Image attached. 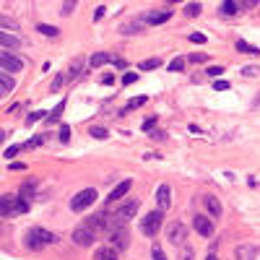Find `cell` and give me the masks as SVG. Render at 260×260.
<instances>
[{"label":"cell","mask_w":260,"mask_h":260,"mask_svg":"<svg viewBox=\"0 0 260 260\" xmlns=\"http://www.w3.org/2000/svg\"><path fill=\"white\" fill-rule=\"evenodd\" d=\"M29 211V203L24 195H3L0 198V216L3 218H13V216H21Z\"/></svg>","instance_id":"1"},{"label":"cell","mask_w":260,"mask_h":260,"mask_svg":"<svg viewBox=\"0 0 260 260\" xmlns=\"http://www.w3.org/2000/svg\"><path fill=\"white\" fill-rule=\"evenodd\" d=\"M55 242H57V234L44 232V229H39V226L29 229V232H26V239H24V245H26L29 250H42V247L55 245Z\"/></svg>","instance_id":"2"},{"label":"cell","mask_w":260,"mask_h":260,"mask_svg":"<svg viewBox=\"0 0 260 260\" xmlns=\"http://www.w3.org/2000/svg\"><path fill=\"white\" fill-rule=\"evenodd\" d=\"M117 224H123V221L117 218V214L112 216V214H107V211H99V214H94V216L86 218V226H91L94 232H107V234L112 232Z\"/></svg>","instance_id":"3"},{"label":"cell","mask_w":260,"mask_h":260,"mask_svg":"<svg viewBox=\"0 0 260 260\" xmlns=\"http://www.w3.org/2000/svg\"><path fill=\"white\" fill-rule=\"evenodd\" d=\"M162 224H164V211L159 208V211H151V214H146L141 218V232L146 237H156L159 229H162Z\"/></svg>","instance_id":"4"},{"label":"cell","mask_w":260,"mask_h":260,"mask_svg":"<svg viewBox=\"0 0 260 260\" xmlns=\"http://www.w3.org/2000/svg\"><path fill=\"white\" fill-rule=\"evenodd\" d=\"M94 201H96V190L94 187H86V190H81V193H76L73 198H71V211H86L88 206H94Z\"/></svg>","instance_id":"5"},{"label":"cell","mask_w":260,"mask_h":260,"mask_svg":"<svg viewBox=\"0 0 260 260\" xmlns=\"http://www.w3.org/2000/svg\"><path fill=\"white\" fill-rule=\"evenodd\" d=\"M94 239H96V232L91 226H78V229H73V245H78V247H91L94 245Z\"/></svg>","instance_id":"6"},{"label":"cell","mask_w":260,"mask_h":260,"mask_svg":"<svg viewBox=\"0 0 260 260\" xmlns=\"http://www.w3.org/2000/svg\"><path fill=\"white\" fill-rule=\"evenodd\" d=\"M21 68H24V60L11 55L8 49H3V55H0V71L3 73H18Z\"/></svg>","instance_id":"7"},{"label":"cell","mask_w":260,"mask_h":260,"mask_svg":"<svg viewBox=\"0 0 260 260\" xmlns=\"http://www.w3.org/2000/svg\"><path fill=\"white\" fill-rule=\"evenodd\" d=\"M167 239H169V242H172L174 247L185 245V239H187V226H185V224H179V221L169 224V226H167Z\"/></svg>","instance_id":"8"},{"label":"cell","mask_w":260,"mask_h":260,"mask_svg":"<svg viewBox=\"0 0 260 260\" xmlns=\"http://www.w3.org/2000/svg\"><path fill=\"white\" fill-rule=\"evenodd\" d=\"M109 245L117 247V250H125L130 245V234H128V229L123 224H117L112 232H109Z\"/></svg>","instance_id":"9"},{"label":"cell","mask_w":260,"mask_h":260,"mask_svg":"<svg viewBox=\"0 0 260 260\" xmlns=\"http://www.w3.org/2000/svg\"><path fill=\"white\" fill-rule=\"evenodd\" d=\"M138 208H141V203H138L135 201V198H130V201L128 203H123V206H120L117 208V218H120V221H130V218H135V214H138Z\"/></svg>","instance_id":"10"},{"label":"cell","mask_w":260,"mask_h":260,"mask_svg":"<svg viewBox=\"0 0 260 260\" xmlns=\"http://www.w3.org/2000/svg\"><path fill=\"white\" fill-rule=\"evenodd\" d=\"M193 226H195V232L201 234V237H211L214 234V221L208 216H203V214H198L193 218Z\"/></svg>","instance_id":"11"},{"label":"cell","mask_w":260,"mask_h":260,"mask_svg":"<svg viewBox=\"0 0 260 260\" xmlns=\"http://www.w3.org/2000/svg\"><path fill=\"white\" fill-rule=\"evenodd\" d=\"M156 203H159L162 211H167V208L172 206V190H169V185H159V190H156Z\"/></svg>","instance_id":"12"},{"label":"cell","mask_w":260,"mask_h":260,"mask_svg":"<svg viewBox=\"0 0 260 260\" xmlns=\"http://www.w3.org/2000/svg\"><path fill=\"white\" fill-rule=\"evenodd\" d=\"M130 187H133V182H130V179H123V182H120L112 193H109V198H107V203H115V201H120V198H125L128 193H130Z\"/></svg>","instance_id":"13"},{"label":"cell","mask_w":260,"mask_h":260,"mask_svg":"<svg viewBox=\"0 0 260 260\" xmlns=\"http://www.w3.org/2000/svg\"><path fill=\"white\" fill-rule=\"evenodd\" d=\"M234 258L237 260H255L258 258V247L255 245H237Z\"/></svg>","instance_id":"14"},{"label":"cell","mask_w":260,"mask_h":260,"mask_svg":"<svg viewBox=\"0 0 260 260\" xmlns=\"http://www.w3.org/2000/svg\"><path fill=\"white\" fill-rule=\"evenodd\" d=\"M94 260H120V250L117 247H99L94 253Z\"/></svg>","instance_id":"15"},{"label":"cell","mask_w":260,"mask_h":260,"mask_svg":"<svg viewBox=\"0 0 260 260\" xmlns=\"http://www.w3.org/2000/svg\"><path fill=\"white\" fill-rule=\"evenodd\" d=\"M112 55L109 52H96V55H91V60H88V65L91 68H102V65H107V63H112Z\"/></svg>","instance_id":"16"},{"label":"cell","mask_w":260,"mask_h":260,"mask_svg":"<svg viewBox=\"0 0 260 260\" xmlns=\"http://www.w3.org/2000/svg\"><path fill=\"white\" fill-rule=\"evenodd\" d=\"M13 88H16V81H13L11 76H8V73H3V76H0V94H3V96H8V94L13 91Z\"/></svg>","instance_id":"17"},{"label":"cell","mask_w":260,"mask_h":260,"mask_svg":"<svg viewBox=\"0 0 260 260\" xmlns=\"http://www.w3.org/2000/svg\"><path fill=\"white\" fill-rule=\"evenodd\" d=\"M0 44H3V49H8V52H11V49H16L18 44V37H13V34H8V32H3V37H0Z\"/></svg>","instance_id":"18"},{"label":"cell","mask_w":260,"mask_h":260,"mask_svg":"<svg viewBox=\"0 0 260 260\" xmlns=\"http://www.w3.org/2000/svg\"><path fill=\"white\" fill-rule=\"evenodd\" d=\"M203 201H206V208H208V214H211V216H221V203H218L214 195H206Z\"/></svg>","instance_id":"19"},{"label":"cell","mask_w":260,"mask_h":260,"mask_svg":"<svg viewBox=\"0 0 260 260\" xmlns=\"http://www.w3.org/2000/svg\"><path fill=\"white\" fill-rule=\"evenodd\" d=\"M81 71H84V60H81V57H76L73 63H71V68H68V81L78 78V76H81Z\"/></svg>","instance_id":"20"},{"label":"cell","mask_w":260,"mask_h":260,"mask_svg":"<svg viewBox=\"0 0 260 260\" xmlns=\"http://www.w3.org/2000/svg\"><path fill=\"white\" fill-rule=\"evenodd\" d=\"M237 52H245V55H260V49L258 47H253V44H247L245 39H237Z\"/></svg>","instance_id":"21"},{"label":"cell","mask_w":260,"mask_h":260,"mask_svg":"<svg viewBox=\"0 0 260 260\" xmlns=\"http://www.w3.org/2000/svg\"><path fill=\"white\" fill-rule=\"evenodd\" d=\"M169 16H172L169 11H159V13H148L146 21L148 24H164V21H169Z\"/></svg>","instance_id":"22"},{"label":"cell","mask_w":260,"mask_h":260,"mask_svg":"<svg viewBox=\"0 0 260 260\" xmlns=\"http://www.w3.org/2000/svg\"><path fill=\"white\" fill-rule=\"evenodd\" d=\"M143 104H146V96H135V99H130V102L125 104V109H120V115L130 112V109H138V107H143Z\"/></svg>","instance_id":"23"},{"label":"cell","mask_w":260,"mask_h":260,"mask_svg":"<svg viewBox=\"0 0 260 260\" xmlns=\"http://www.w3.org/2000/svg\"><path fill=\"white\" fill-rule=\"evenodd\" d=\"M37 32L42 34V37H57V34H60V29H57V26H49V24H39V26H37Z\"/></svg>","instance_id":"24"},{"label":"cell","mask_w":260,"mask_h":260,"mask_svg":"<svg viewBox=\"0 0 260 260\" xmlns=\"http://www.w3.org/2000/svg\"><path fill=\"white\" fill-rule=\"evenodd\" d=\"M239 11V3H234V0H224L221 3V13L224 16H234Z\"/></svg>","instance_id":"25"},{"label":"cell","mask_w":260,"mask_h":260,"mask_svg":"<svg viewBox=\"0 0 260 260\" xmlns=\"http://www.w3.org/2000/svg\"><path fill=\"white\" fill-rule=\"evenodd\" d=\"M63 109H65V99H63V102H60L55 109H52V112L47 115V123H57V120H60V115H63Z\"/></svg>","instance_id":"26"},{"label":"cell","mask_w":260,"mask_h":260,"mask_svg":"<svg viewBox=\"0 0 260 260\" xmlns=\"http://www.w3.org/2000/svg\"><path fill=\"white\" fill-rule=\"evenodd\" d=\"M156 68H162V60L159 57H151V60H143L141 63V71H156Z\"/></svg>","instance_id":"27"},{"label":"cell","mask_w":260,"mask_h":260,"mask_svg":"<svg viewBox=\"0 0 260 260\" xmlns=\"http://www.w3.org/2000/svg\"><path fill=\"white\" fill-rule=\"evenodd\" d=\"M76 5H78V0H63V16H71L73 11H76Z\"/></svg>","instance_id":"28"},{"label":"cell","mask_w":260,"mask_h":260,"mask_svg":"<svg viewBox=\"0 0 260 260\" xmlns=\"http://www.w3.org/2000/svg\"><path fill=\"white\" fill-rule=\"evenodd\" d=\"M88 135H91V138H96V141H104V138H107L109 133H107L104 128H99V125H96V128H91V130H88Z\"/></svg>","instance_id":"29"},{"label":"cell","mask_w":260,"mask_h":260,"mask_svg":"<svg viewBox=\"0 0 260 260\" xmlns=\"http://www.w3.org/2000/svg\"><path fill=\"white\" fill-rule=\"evenodd\" d=\"M141 29H143L141 21H135V24H125V26H123V34H138Z\"/></svg>","instance_id":"30"},{"label":"cell","mask_w":260,"mask_h":260,"mask_svg":"<svg viewBox=\"0 0 260 260\" xmlns=\"http://www.w3.org/2000/svg\"><path fill=\"white\" fill-rule=\"evenodd\" d=\"M182 68H185V60L182 57H174L172 63H169V71H172V73H179Z\"/></svg>","instance_id":"31"},{"label":"cell","mask_w":260,"mask_h":260,"mask_svg":"<svg viewBox=\"0 0 260 260\" xmlns=\"http://www.w3.org/2000/svg\"><path fill=\"white\" fill-rule=\"evenodd\" d=\"M44 115H47V112H32V115H29V117H26V125H29V128H32L34 123H39V120H47Z\"/></svg>","instance_id":"32"},{"label":"cell","mask_w":260,"mask_h":260,"mask_svg":"<svg viewBox=\"0 0 260 260\" xmlns=\"http://www.w3.org/2000/svg\"><path fill=\"white\" fill-rule=\"evenodd\" d=\"M34 187H37L34 182H24V185H21V195L26 198V201H29V198L34 195Z\"/></svg>","instance_id":"33"},{"label":"cell","mask_w":260,"mask_h":260,"mask_svg":"<svg viewBox=\"0 0 260 260\" xmlns=\"http://www.w3.org/2000/svg\"><path fill=\"white\" fill-rule=\"evenodd\" d=\"M185 13H187L190 18H193V16H198V13H201V3H187Z\"/></svg>","instance_id":"34"},{"label":"cell","mask_w":260,"mask_h":260,"mask_svg":"<svg viewBox=\"0 0 260 260\" xmlns=\"http://www.w3.org/2000/svg\"><path fill=\"white\" fill-rule=\"evenodd\" d=\"M44 138H47V135H37V138H32V141H26L24 148H37L39 143H44Z\"/></svg>","instance_id":"35"},{"label":"cell","mask_w":260,"mask_h":260,"mask_svg":"<svg viewBox=\"0 0 260 260\" xmlns=\"http://www.w3.org/2000/svg\"><path fill=\"white\" fill-rule=\"evenodd\" d=\"M151 258H154V260H167V255H164V250H162V247H159V245H154V247H151Z\"/></svg>","instance_id":"36"},{"label":"cell","mask_w":260,"mask_h":260,"mask_svg":"<svg viewBox=\"0 0 260 260\" xmlns=\"http://www.w3.org/2000/svg\"><path fill=\"white\" fill-rule=\"evenodd\" d=\"M260 0H239V11H250V8H255Z\"/></svg>","instance_id":"37"},{"label":"cell","mask_w":260,"mask_h":260,"mask_svg":"<svg viewBox=\"0 0 260 260\" xmlns=\"http://www.w3.org/2000/svg\"><path fill=\"white\" fill-rule=\"evenodd\" d=\"M260 73V68H255V65H245L242 68V76H247V78H253V76H258Z\"/></svg>","instance_id":"38"},{"label":"cell","mask_w":260,"mask_h":260,"mask_svg":"<svg viewBox=\"0 0 260 260\" xmlns=\"http://www.w3.org/2000/svg\"><path fill=\"white\" fill-rule=\"evenodd\" d=\"M65 78H68V73H57V78H55V81H52V91H57V88H60V86L65 84Z\"/></svg>","instance_id":"39"},{"label":"cell","mask_w":260,"mask_h":260,"mask_svg":"<svg viewBox=\"0 0 260 260\" xmlns=\"http://www.w3.org/2000/svg\"><path fill=\"white\" fill-rule=\"evenodd\" d=\"M60 141H63V143H68V141H71V128H68V125H63V128H60Z\"/></svg>","instance_id":"40"},{"label":"cell","mask_w":260,"mask_h":260,"mask_svg":"<svg viewBox=\"0 0 260 260\" xmlns=\"http://www.w3.org/2000/svg\"><path fill=\"white\" fill-rule=\"evenodd\" d=\"M208 76H211V78H218V76H221L224 73V68L221 65H211V68H208V71H206Z\"/></svg>","instance_id":"41"},{"label":"cell","mask_w":260,"mask_h":260,"mask_svg":"<svg viewBox=\"0 0 260 260\" xmlns=\"http://www.w3.org/2000/svg\"><path fill=\"white\" fill-rule=\"evenodd\" d=\"M187 60H190V63H206V60H208V57H206L203 52H193V55H190Z\"/></svg>","instance_id":"42"},{"label":"cell","mask_w":260,"mask_h":260,"mask_svg":"<svg viewBox=\"0 0 260 260\" xmlns=\"http://www.w3.org/2000/svg\"><path fill=\"white\" fill-rule=\"evenodd\" d=\"M133 81H138V73H125V76H123V84H125V86H130Z\"/></svg>","instance_id":"43"},{"label":"cell","mask_w":260,"mask_h":260,"mask_svg":"<svg viewBox=\"0 0 260 260\" xmlns=\"http://www.w3.org/2000/svg\"><path fill=\"white\" fill-rule=\"evenodd\" d=\"M148 138H151V141H164L167 133H162V130H151V135H148Z\"/></svg>","instance_id":"44"},{"label":"cell","mask_w":260,"mask_h":260,"mask_svg":"<svg viewBox=\"0 0 260 260\" xmlns=\"http://www.w3.org/2000/svg\"><path fill=\"white\" fill-rule=\"evenodd\" d=\"M3 29H13V32H16V29H18V24H16V21H11L8 16H3Z\"/></svg>","instance_id":"45"},{"label":"cell","mask_w":260,"mask_h":260,"mask_svg":"<svg viewBox=\"0 0 260 260\" xmlns=\"http://www.w3.org/2000/svg\"><path fill=\"white\" fill-rule=\"evenodd\" d=\"M214 88H216V91H226V88H229V81H218V78H216Z\"/></svg>","instance_id":"46"},{"label":"cell","mask_w":260,"mask_h":260,"mask_svg":"<svg viewBox=\"0 0 260 260\" xmlns=\"http://www.w3.org/2000/svg\"><path fill=\"white\" fill-rule=\"evenodd\" d=\"M190 42H195V44H203V42H206V37H203V34H190Z\"/></svg>","instance_id":"47"},{"label":"cell","mask_w":260,"mask_h":260,"mask_svg":"<svg viewBox=\"0 0 260 260\" xmlns=\"http://www.w3.org/2000/svg\"><path fill=\"white\" fill-rule=\"evenodd\" d=\"M104 11H107V8H104V5H99V8H96V11H94V21H99V18H102V16H104Z\"/></svg>","instance_id":"48"},{"label":"cell","mask_w":260,"mask_h":260,"mask_svg":"<svg viewBox=\"0 0 260 260\" xmlns=\"http://www.w3.org/2000/svg\"><path fill=\"white\" fill-rule=\"evenodd\" d=\"M179 260H193V250H182V255H179Z\"/></svg>","instance_id":"49"},{"label":"cell","mask_w":260,"mask_h":260,"mask_svg":"<svg viewBox=\"0 0 260 260\" xmlns=\"http://www.w3.org/2000/svg\"><path fill=\"white\" fill-rule=\"evenodd\" d=\"M154 125H156V117H148L146 123H143V130H151Z\"/></svg>","instance_id":"50"},{"label":"cell","mask_w":260,"mask_h":260,"mask_svg":"<svg viewBox=\"0 0 260 260\" xmlns=\"http://www.w3.org/2000/svg\"><path fill=\"white\" fill-rule=\"evenodd\" d=\"M16 154H18V146H11V148H5V154H3V156L11 159V156H16Z\"/></svg>","instance_id":"51"},{"label":"cell","mask_w":260,"mask_h":260,"mask_svg":"<svg viewBox=\"0 0 260 260\" xmlns=\"http://www.w3.org/2000/svg\"><path fill=\"white\" fill-rule=\"evenodd\" d=\"M102 84H104V86H112V84H115V76H104Z\"/></svg>","instance_id":"52"},{"label":"cell","mask_w":260,"mask_h":260,"mask_svg":"<svg viewBox=\"0 0 260 260\" xmlns=\"http://www.w3.org/2000/svg\"><path fill=\"white\" fill-rule=\"evenodd\" d=\"M206 260H216V255H214V253H211V255H208V258H206Z\"/></svg>","instance_id":"53"},{"label":"cell","mask_w":260,"mask_h":260,"mask_svg":"<svg viewBox=\"0 0 260 260\" xmlns=\"http://www.w3.org/2000/svg\"><path fill=\"white\" fill-rule=\"evenodd\" d=\"M167 3H179V0H167Z\"/></svg>","instance_id":"54"}]
</instances>
